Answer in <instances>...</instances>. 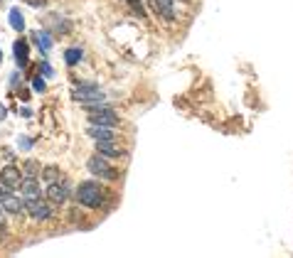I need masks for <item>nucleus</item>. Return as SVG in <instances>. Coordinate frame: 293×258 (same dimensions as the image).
I'll use <instances>...</instances> for the list:
<instances>
[{"instance_id": "f257e3e1", "label": "nucleus", "mask_w": 293, "mask_h": 258, "mask_svg": "<svg viewBox=\"0 0 293 258\" xmlns=\"http://www.w3.org/2000/svg\"><path fill=\"white\" fill-rule=\"evenodd\" d=\"M77 200L89 209H99L104 204V192H101V187L96 182H82L79 190H77Z\"/></svg>"}, {"instance_id": "f03ea898", "label": "nucleus", "mask_w": 293, "mask_h": 258, "mask_svg": "<svg viewBox=\"0 0 293 258\" xmlns=\"http://www.w3.org/2000/svg\"><path fill=\"white\" fill-rule=\"evenodd\" d=\"M89 120H91L94 126H106V128H116L118 114L114 111V108H111V106H104V104H99V106L89 108Z\"/></svg>"}, {"instance_id": "7ed1b4c3", "label": "nucleus", "mask_w": 293, "mask_h": 258, "mask_svg": "<svg viewBox=\"0 0 293 258\" xmlns=\"http://www.w3.org/2000/svg\"><path fill=\"white\" fill-rule=\"evenodd\" d=\"M87 168L91 174H96L99 180H116V170H114V165L109 162V158H104V155H94V158H89Z\"/></svg>"}, {"instance_id": "20e7f679", "label": "nucleus", "mask_w": 293, "mask_h": 258, "mask_svg": "<svg viewBox=\"0 0 293 258\" xmlns=\"http://www.w3.org/2000/svg\"><path fill=\"white\" fill-rule=\"evenodd\" d=\"M74 98L82 101L87 108H94V106H99L96 101H101L104 94H101V88H99L96 84H79L77 88H74Z\"/></svg>"}, {"instance_id": "39448f33", "label": "nucleus", "mask_w": 293, "mask_h": 258, "mask_svg": "<svg viewBox=\"0 0 293 258\" xmlns=\"http://www.w3.org/2000/svg\"><path fill=\"white\" fill-rule=\"evenodd\" d=\"M23 180H25V174H23V170H18L15 165H5V168L0 170V182H3L5 187H10V190L20 187Z\"/></svg>"}, {"instance_id": "423d86ee", "label": "nucleus", "mask_w": 293, "mask_h": 258, "mask_svg": "<svg viewBox=\"0 0 293 258\" xmlns=\"http://www.w3.org/2000/svg\"><path fill=\"white\" fill-rule=\"evenodd\" d=\"M25 209L30 212V216L37 219V222H45V219H50V214H52L50 204L42 202V200H25Z\"/></svg>"}, {"instance_id": "0eeeda50", "label": "nucleus", "mask_w": 293, "mask_h": 258, "mask_svg": "<svg viewBox=\"0 0 293 258\" xmlns=\"http://www.w3.org/2000/svg\"><path fill=\"white\" fill-rule=\"evenodd\" d=\"M0 204H3V209H5L8 214H23V212H28V209H25V197H15V194H10V192L0 200Z\"/></svg>"}, {"instance_id": "6e6552de", "label": "nucleus", "mask_w": 293, "mask_h": 258, "mask_svg": "<svg viewBox=\"0 0 293 258\" xmlns=\"http://www.w3.org/2000/svg\"><path fill=\"white\" fill-rule=\"evenodd\" d=\"M47 197L52 204H64L67 197H69V190H67V184H62V182H50V187H47Z\"/></svg>"}, {"instance_id": "1a4fd4ad", "label": "nucleus", "mask_w": 293, "mask_h": 258, "mask_svg": "<svg viewBox=\"0 0 293 258\" xmlns=\"http://www.w3.org/2000/svg\"><path fill=\"white\" fill-rule=\"evenodd\" d=\"M87 136L94 138V140H116V130L114 128H106V126H89L87 128Z\"/></svg>"}, {"instance_id": "9d476101", "label": "nucleus", "mask_w": 293, "mask_h": 258, "mask_svg": "<svg viewBox=\"0 0 293 258\" xmlns=\"http://www.w3.org/2000/svg\"><path fill=\"white\" fill-rule=\"evenodd\" d=\"M96 152L104 155V158H109V160H116V158L123 155V150L114 140H96Z\"/></svg>"}, {"instance_id": "9b49d317", "label": "nucleus", "mask_w": 293, "mask_h": 258, "mask_svg": "<svg viewBox=\"0 0 293 258\" xmlns=\"http://www.w3.org/2000/svg\"><path fill=\"white\" fill-rule=\"evenodd\" d=\"M13 54H15V62H18V66L20 69H25L28 66V59H30V47L25 40H18L15 44H13Z\"/></svg>"}, {"instance_id": "f8f14e48", "label": "nucleus", "mask_w": 293, "mask_h": 258, "mask_svg": "<svg viewBox=\"0 0 293 258\" xmlns=\"http://www.w3.org/2000/svg\"><path fill=\"white\" fill-rule=\"evenodd\" d=\"M20 192L25 200H40V184H37V177H25L23 184H20Z\"/></svg>"}, {"instance_id": "ddd939ff", "label": "nucleus", "mask_w": 293, "mask_h": 258, "mask_svg": "<svg viewBox=\"0 0 293 258\" xmlns=\"http://www.w3.org/2000/svg\"><path fill=\"white\" fill-rule=\"evenodd\" d=\"M153 8L165 18V20H175V8H173V0H153Z\"/></svg>"}, {"instance_id": "4468645a", "label": "nucleus", "mask_w": 293, "mask_h": 258, "mask_svg": "<svg viewBox=\"0 0 293 258\" xmlns=\"http://www.w3.org/2000/svg\"><path fill=\"white\" fill-rule=\"evenodd\" d=\"M32 40L40 42V50H42V52H50V47H52V34H50L47 30H37V32H32Z\"/></svg>"}, {"instance_id": "2eb2a0df", "label": "nucleus", "mask_w": 293, "mask_h": 258, "mask_svg": "<svg viewBox=\"0 0 293 258\" xmlns=\"http://www.w3.org/2000/svg\"><path fill=\"white\" fill-rule=\"evenodd\" d=\"M8 18H10V28L15 30V32H23V30H25V18H23V12H20L18 8H13Z\"/></svg>"}, {"instance_id": "dca6fc26", "label": "nucleus", "mask_w": 293, "mask_h": 258, "mask_svg": "<svg viewBox=\"0 0 293 258\" xmlns=\"http://www.w3.org/2000/svg\"><path fill=\"white\" fill-rule=\"evenodd\" d=\"M84 57V52H82V47H69L67 52H64V62L69 64V66H77L79 62Z\"/></svg>"}, {"instance_id": "f3484780", "label": "nucleus", "mask_w": 293, "mask_h": 258, "mask_svg": "<svg viewBox=\"0 0 293 258\" xmlns=\"http://www.w3.org/2000/svg\"><path fill=\"white\" fill-rule=\"evenodd\" d=\"M37 172H40V168H37V162H32V160H28V162H25V170H23V174H25V177H37Z\"/></svg>"}, {"instance_id": "a211bd4d", "label": "nucleus", "mask_w": 293, "mask_h": 258, "mask_svg": "<svg viewBox=\"0 0 293 258\" xmlns=\"http://www.w3.org/2000/svg\"><path fill=\"white\" fill-rule=\"evenodd\" d=\"M42 174H45V180H47V182H57V177H59V172L55 170V168H45Z\"/></svg>"}, {"instance_id": "6ab92c4d", "label": "nucleus", "mask_w": 293, "mask_h": 258, "mask_svg": "<svg viewBox=\"0 0 293 258\" xmlns=\"http://www.w3.org/2000/svg\"><path fill=\"white\" fill-rule=\"evenodd\" d=\"M32 88H35L37 94H42V91H45V79H42V76H35V79H32Z\"/></svg>"}, {"instance_id": "aec40b11", "label": "nucleus", "mask_w": 293, "mask_h": 258, "mask_svg": "<svg viewBox=\"0 0 293 258\" xmlns=\"http://www.w3.org/2000/svg\"><path fill=\"white\" fill-rule=\"evenodd\" d=\"M131 2V8H133V12L138 15V18H143L146 12H143V5H141V0H128Z\"/></svg>"}, {"instance_id": "412c9836", "label": "nucleus", "mask_w": 293, "mask_h": 258, "mask_svg": "<svg viewBox=\"0 0 293 258\" xmlns=\"http://www.w3.org/2000/svg\"><path fill=\"white\" fill-rule=\"evenodd\" d=\"M18 143H20V148H23V150H30V148H32V140H30V138H20Z\"/></svg>"}, {"instance_id": "4be33fe9", "label": "nucleus", "mask_w": 293, "mask_h": 258, "mask_svg": "<svg viewBox=\"0 0 293 258\" xmlns=\"http://www.w3.org/2000/svg\"><path fill=\"white\" fill-rule=\"evenodd\" d=\"M40 66H42V76H52V66H50L47 62H45V64H40Z\"/></svg>"}, {"instance_id": "5701e85b", "label": "nucleus", "mask_w": 293, "mask_h": 258, "mask_svg": "<svg viewBox=\"0 0 293 258\" xmlns=\"http://www.w3.org/2000/svg\"><path fill=\"white\" fill-rule=\"evenodd\" d=\"M10 84H13V88H18V84H20V76H18V74H13V76H10Z\"/></svg>"}, {"instance_id": "b1692460", "label": "nucleus", "mask_w": 293, "mask_h": 258, "mask_svg": "<svg viewBox=\"0 0 293 258\" xmlns=\"http://www.w3.org/2000/svg\"><path fill=\"white\" fill-rule=\"evenodd\" d=\"M5 116H8V108H5V106H3V104H0V120H3V118H5Z\"/></svg>"}, {"instance_id": "393cba45", "label": "nucleus", "mask_w": 293, "mask_h": 258, "mask_svg": "<svg viewBox=\"0 0 293 258\" xmlns=\"http://www.w3.org/2000/svg\"><path fill=\"white\" fill-rule=\"evenodd\" d=\"M0 229H3V204H0Z\"/></svg>"}, {"instance_id": "a878e982", "label": "nucleus", "mask_w": 293, "mask_h": 258, "mask_svg": "<svg viewBox=\"0 0 293 258\" xmlns=\"http://www.w3.org/2000/svg\"><path fill=\"white\" fill-rule=\"evenodd\" d=\"M0 62H3V50H0Z\"/></svg>"}]
</instances>
